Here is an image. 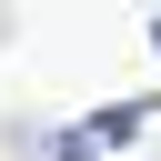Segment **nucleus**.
Wrapping results in <instances>:
<instances>
[{
	"mask_svg": "<svg viewBox=\"0 0 161 161\" xmlns=\"http://www.w3.org/2000/svg\"><path fill=\"white\" fill-rule=\"evenodd\" d=\"M50 161H161V101H101L50 141Z\"/></svg>",
	"mask_w": 161,
	"mask_h": 161,
	"instance_id": "obj_1",
	"label": "nucleus"
}]
</instances>
